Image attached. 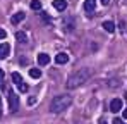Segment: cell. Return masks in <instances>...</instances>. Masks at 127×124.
Here are the masks:
<instances>
[{
  "mask_svg": "<svg viewBox=\"0 0 127 124\" xmlns=\"http://www.w3.org/2000/svg\"><path fill=\"white\" fill-rule=\"evenodd\" d=\"M24 17H26L24 12H16V14L10 17V22H12V24H19L21 21H24Z\"/></svg>",
  "mask_w": 127,
  "mask_h": 124,
  "instance_id": "cell-7",
  "label": "cell"
},
{
  "mask_svg": "<svg viewBox=\"0 0 127 124\" xmlns=\"http://www.w3.org/2000/svg\"><path fill=\"white\" fill-rule=\"evenodd\" d=\"M53 7H55L57 10L62 12V10L67 9V2H65V0H53Z\"/></svg>",
  "mask_w": 127,
  "mask_h": 124,
  "instance_id": "cell-9",
  "label": "cell"
},
{
  "mask_svg": "<svg viewBox=\"0 0 127 124\" xmlns=\"http://www.w3.org/2000/svg\"><path fill=\"white\" fill-rule=\"evenodd\" d=\"M29 76H31L33 79H40V78H41V71L33 67V69H29Z\"/></svg>",
  "mask_w": 127,
  "mask_h": 124,
  "instance_id": "cell-12",
  "label": "cell"
},
{
  "mask_svg": "<svg viewBox=\"0 0 127 124\" xmlns=\"http://www.w3.org/2000/svg\"><path fill=\"white\" fill-rule=\"evenodd\" d=\"M96 9V0H86L84 2V10L86 12H93Z\"/></svg>",
  "mask_w": 127,
  "mask_h": 124,
  "instance_id": "cell-8",
  "label": "cell"
},
{
  "mask_svg": "<svg viewBox=\"0 0 127 124\" xmlns=\"http://www.w3.org/2000/svg\"><path fill=\"white\" fill-rule=\"evenodd\" d=\"M50 62V55H46V54H40L38 55V64L40 65H46Z\"/></svg>",
  "mask_w": 127,
  "mask_h": 124,
  "instance_id": "cell-11",
  "label": "cell"
},
{
  "mask_svg": "<svg viewBox=\"0 0 127 124\" xmlns=\"http://www.w3.org/2000/svg\"><path fill=\"white\" fill-rule=\"evenodd\" d=\"M17 86H19V91H21V93H26V91L29 90V86H28L26 83H19Z\"/></svg>",
  "mask_w": 127,
  "mask_h": 124,
  "instance_id": "cell-16",
  "label": "cell"
},
{
  "mask_svg": "<svg viewBox=\"0 0 127 124\" xmlns=\"http://www.w3.org/2000/svg\"><path fill=\"white\" fill-rule=\"evenodd\" d=\"M108 2H110V0H101V3H103V5H106Z\"/></svg>",
  "mask_w": 127,
  "mask_h": 124,
  "instance_id": "cell-22",
  "label": "cell"
},
{
  "mask_svg": "<svg viewBox=\"0 0 127 124\" xmlns=\"http://www.w3.org/2000/svg\"><path fill=\"white\" fill-rule=\"evenodd\" d=\"M9 109H10V112H16L17 110V107H19V97L14 93V91H9Z\"/></svg>",
  "mask_w": 127,
  "mask_h": 124,
  "instance_id": "cell-3",
  "label": "cell"
},
{
  "mask_svg": "<svg viewBox=\"0 0 127 124\" xmlns=\"http://www.w3.org/2000/svg\"><path fill=\"white\" fill-rule=\"evenodd\" d=\"M55 62H57V64H67V62H69V55H67L65 52H60V54L55 55Z\"/></svg>",
  "mask_w": 127,
  "mask_h": 124,
  "instance_id": "cell-6",
  "label": "cell"
},
{
  "mask_svg": "<svg viewBox=\"0 0 127 124\" xmlns=\"http://www.w3.org/2000/svg\"><path fill=\"white\" fill-rule=\"evenodd\" d=\"M0 81H3V71L0 69Z\"/></svg>",
  "mask_w": 127,
  "mask_h": 124,
  "instance_id": "cell-20",
  "label": "cell"
},
{
  "mask_svg": "<svg viewBox=\"0 0 127 124\" xmlns=\"http://www.w3.org/2000/svg\"><path fill=\"white\" fill-rule=\"evenodd\" d=\"M10 54V45L9 43H2L0 45V59H5Z\"/></svg>",
  "mask_w": 127,
  "mask_h": 124,
  "instance_id": "cell-5",
  "label": "cell"
},
{
  "mask_svg": "<svg viewBox=\"0 0 127 124\" xmlns=\"http://www.w3.org/2000/svg\"><path fill=\"white\" fill-rule=\"evenodd\" d=\"M103 29H105L106 33H113V31H115V24H113L112 21H105V22H103Z\"/></svg>",
  "mask_w": 127,
  "mask_h": 124,
  "instance_id": "cell-10",
  "label": "cell"
},
{
  "mask_svg": "<svg viewBox=\"0 0 127 124\" xmlns=\"http://www.w3.org/2000/svg\"><path fill=\"white\" fill-rule=\"evenodd\" d=\"M34 102H36V98H29V100H28V103H29V105H33Z\"/></svg>",
  "mask_w": 127,
  "mask_h": 124,
  "instance_id": "cell-18",
  "label": "cell"
},
{
  "mask_svg": "<svg viewBox=\"0 0 127 124\" xmlns=\"http://www.w3.org/2000/svg\"><path fill=\"white\" fill-rule=\"evenodd\" d=\"M122 116H124V119H127V109L124 110V112H122Z\"/></svg>",
  "mask_w": 127,
  "mask_h": 124,
  "instance_id": "cell-21",
  "label": "cell"
},
{
  "mask_svg": "<svg viewBox=\"0 0 127 124\" xmlns=\"http://www.w3.org/2000/svg\"><path fill=\"white\" fill-rule=\"evenodd\" d=\"M31 9L33 10H40L41 9V2L40 0H31Z\"/></svg>",
  "mask_w": 127,
  "mask_h": 124,
  "instance_id": "cell-14",
  "label": "cell"
},
{
  "mask_svg": "<svg viewBox=\"0 0 127 124\" xmlns=\"http://www.w3.org/2000/svg\"><path fill=\"white\" fill-rule=\"evenodd\" d=\"M122 107H124V102H122L120 98H113V100L110 102V110H112L113 114L120 112V110H122Z\"/></svg>",
  "mask_w": 127,
  "mask_h": 124,
  "instance_id": "cell-4",
  "label": "cell"
},
{
  "mask_svg": "<svg viewBox=\"0 0 127 124\" xmlns=\"http://www.w3.org/2000/svg\"><path fill=\"white\" fill-rule=\"evenodd\" d=\"M70 103H72V97H69V95H59V97H55V98L52 100L50 110H52L53 114H60L65 109L70 107Z\"/></svg>",
  "mask_w": 127,
  "mask_h": 124,
  "instance_id": "cell-2",
  "label": "cell"
},
{
  "mask_svg": "<svg viewBox=\"0 0 127 124\" xmlns=\"http://www.w3.org/2000/svg\"><path fill=\"white\" fill-rule=\"evenodd\" d=\"M113 124H122V121L120 119H113Z\"/></svg>",
  "mask_w": 127,
  "mask_h": 124,
  "instance_id": "cell-19",
  "label": "cell"
},
{
  "mask_svg": "<svg viewBox=\"0 0 127 124\" xmlns=\"http://www.w3.org/2000/svg\"><path fill=\"white\" fill-rule=\"evenodd\" d=\"M12 81L16 83V84H19V83H22V76L19 72H12Z\"/></svg>",
  "mask_w": 127,
  "mask_h": 124,
  "instance_id": "cell-15",
  "label": "cell"
},
{
  "mask_svg": "<svg viewBox=\"0 0 127 124\" xmlns=\"http://www.w3.org/2000/svg\"><path fill=\"white\" fill-rule=\"evenodd\" d=\"M91 78V71L89 69H79V71H76L69 79H67V88L69 90H76V88H79L81 84H84L88 79Z\"/></svg>",
  "mask_w": 127,
  "mask_h": 124,
  "instance_id": "cell-1",
  "label": "cell"
},
{
  "mask_svg": "<svg viewBox=\"0 0 127 124\" xmlns=\"http://www.w3.org/2000/svg\"><path fill=\"white\" fill-rule=\"evenodd\" d=\"M16 40L19 41V43H26V41H28V36H26V33L17 31V33H16Z\"/></svg>",
  "mask_w": 127,
  "mask_h": 124,
  "instance_id": "cell-13",
  "label": "cell"
},
{
  "mask_svg": "<svg viewBox=\"0 0 127 124\" xmlns=\"http://www.w3.org/2000/svg\"><path fill=\"white\" fill-rule=\"evenodd\" d=\"M5 36H7V33H5V29H2V28H0V40H3Z\"/></svg>",
  "mask_w": 127,
  "mask_h": 124,
  "instance_id": "cell-17",
  "label": "cell"
}]
</instances>
